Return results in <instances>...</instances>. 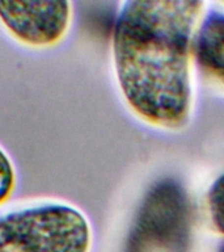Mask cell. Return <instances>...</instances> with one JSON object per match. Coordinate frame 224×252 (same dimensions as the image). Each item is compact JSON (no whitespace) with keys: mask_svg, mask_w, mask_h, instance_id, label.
I'll return each instance as SVG.
<instances>
[{"mask_svg":"<svg viewBox=\"0 0 224 252\" xmlns=\"http://www.w3.org/2000/svg\"><path fill=\"white\" fill-rule=\"evenodd\" d=\"M70 1H0V25L24 46L50 49L70 32Z\"/></svg>","mask_w":224,"mask_h":252,"instance_id":"3957f363","label":"cell"},{"mask_svg":"<svg viewBox=\"0 0 224 252\" xmlns=\"http://www.w3.org/2000/svg\"><path fill=\"white\" fill-rule=\"evenodd\" d=\"M220 252H224V246H223V248H222V251H220Z\"/></svg>","mask_w":224,"mask_h":252,"instance_id":"52a82bcc","label":"cell"},{"mask_svg":"<svg viewBox=\"0 0 224 252\" xmlns=\"http://www.w3.org/2000/svg\"><path fill=\"white\" fill-rule=\"evenodd\" d=\"M3 206L0 252L92 251V224L85 213L74 204L42 198Z\"/></svg>","mask_w":224,"mask_h":252,"instance_id":"7a4b0ae2","label":"cell"},{"mask_svg":"<svg viewBox=\"0 0 224 252\" xmlns=\"http://www.w3.org/2000/svg\"><path fill=\"white\" fill-rule=\"evenodd\" d=\"M17 185V175L15 165L7 155V153L0 147V206H3L15 192Z\"/></svg>","mask_w":224,"mask_h":252,"instance_id":"8992f818","label":"cell"},{"mask_svg":"<svg viewBox=\"0 0 224 252\" xmlns=\"http://www.w3.org/2000/svg\"><path fill=\"white\" fill-rule=\"evenodd\" d=\"M223 4H224V3H223Z\"/></svg>","mask_w":224,"mask_h":252,"instance_id":"ba28073f","label":"cell"},{"mask_svg":"<svg viewBox=\"0 0 224 252\" xmlns=\"http://www.w3.org/2000/svg\"><path fill=\"white\" fill-rule=\"evenodd\" d=\"M224 8L223 3H219ZM194 59L204 76L224 90V11L206 12L196 37Z\"/></svg>","mask_w":224,"mask_h":252,"instance_id":"277c9868","label":"cell"},{"mask_svg":"<svg viewBox=\"0 0 224 252\" xmlns=\"http://www.w3.org/2000/svg\"><path fill=\"white\" fill-rule=\"evenodd\" d=\"M206 209L212 227L224 235V173L208 188L206 194Z\"/></svg>","mask_w":224,"mask_h":252,"instance_id":"5b68a950","label":"cell"},{"mask_svg":"<svg viewBox=\"0 0 224 252\" xmlns=\"http://www.w3.org/2000/svg\"><path fill=\"white\" fill-rule=\"evenodd\" d=\"M207 3L130 0L119 5L112 34L113 71L121 97L141 124L180 131L194 108L196 37Z\"/></svg>","mask_w":224,"mask_h":252,"instance_id":"6da1fadb","label":"cell"}]
</instances>
